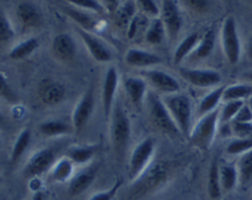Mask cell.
Instances as JSON below:
<instances>
[{
    "instance_id": "cell-1",
    "label": "cell",
    "mask_w": 252,
    "mask_h": 200,
    "mask_svg": "<svg viewBox=\"0 0 252 200\" xmlns=\"http://www.w3.org/2000/svg\"><path fill=\"white\" fill-rule=\"evenodd\" d=\"M165 106L169 110L170 115L174 119L175 123L179 127L181 135L189 136L191 135L192 131V116H193V110H192V101L186 94L174 93L166 94L162 98Z\"/></svg>"
},
{
    "instance_id": "cell-2",
    "label": "cell",
    "mask_w": 252,
    "mask_h": 200,
    "mask_svg": "<svg viewBox=\"0 0 252 200\" xmlns=\"http://www.w3.org/2000/svg\"><path fill=\"white\" fill-rule=\"evenodd\" d=\"M219 114L220 111L217 109L207 115H203L199 119L198 122L192 127L189 140L196 147L201 150H208L211 147L216 135L218 133Z\"/></svg>"
},
{
    "instance_id": "cell-3",
    "label": "cell",
    "mask_w": 252,
    "mask_h": 200,
    "mask_svg": "<svg viewBox=\"0 0 252 200\" xmlns=\"http://www.w3.org/2000/svg\"><path fill=\"white\" fill-rule=\"evenodd\" d=\"M221 44L226 59L230 64H236L241 57V41L238 25L233 16H228L221 26Z\"/></svg>"
},
{
    "instance_id": "cell-4",
    "label": "cell",
    "mask_w": 252,
    "mask_h": 200,
    "mask_svg": "<svg viewBox=\"0 0 252 200\" xmlns=\"http://www.w3.org/2000/svg\"><path fill=\"white\" fill-rule=\"evenodd\" d=\"M148 104H149L150 116H152L155 125L161 128L164 132L169 133V135H179V127L175 123L172 116L170 115L162 99L158 98L154 94H150L148 96Z\"/></svg>"
},
{
    "instance_id": "cell-5",
    "label": "cell",
    "mask_w": 252,
    "mask_h": 200,
    "mask_svg": "<svg viewBox=\"0 0 252 200\" xmlns=\"http://www.w3.org/2000/svg\"><path fill=\"white\" fill-rule=\"evenodd\" d=\"M155 143L152 138L143 140L137 147L133 150L129 160V174L132 179H137L145 170L148 164L154 156Z\"/></svg>"
},
{
    "instance_id": "cell-6",
    "label": "cell",
    "mask_w": 252,
    "mask_h": 200,
    "mask_svg": "<svg viewBox=\"0 0 252 200\" xmlns=\"http://www.w3.org/2000/svg\"><path fill=\"white\" fill-rule=\"evenodd\" d=\"M130 120L127 114L121 108H117L112 115L111 121V138H112L113 146L117 151L125 150L130 138Z\"/></svg>"
},
{
    "instance_id": "cell-7",
    "label": "cell",
    "mask_w": 252,
    "mask_h": 200,
    "mask_svg": "<svg viewBox=\"0 0 252 200\" xmlns=\"http://www.w3.org/2000/svg\"><path fill=\"white\" fill-rule=\"evenodd\" d=\"M160 19L164 22L166 35L170 40L176 39L184 25L181 10L176 0H162L160 7Z\"/></svg>"
},
{
    "instance_id": "cell-8",
    "label": "cell",
    "mask_w": 252,
    "mask_h": 200,
    "mask_svg": "<svg viewBox=\"0 0 252 200\" xmlns=\"http://www.w3.org/2000/svg\"><path fill=\"white\" fill-rule=\"evenodd\" d=\"M56 163V152L52 148H41L34 152L25 165L24 174L29 178L39 177Z\"/></svg>"
},
{
    "instance_id": "cell-9",
    "label": "cell",
    "mask_w": 252,
    "mask_h": 200,
    "mask_svg": "<svg viewBox=\"0 0 252 200\" xmlns=\"http://www.w3.org/2000/svg\"><path fill=\"white\" fill-rule=\"evenodd\" d=\"M180 74L185 80L198 88H209L214 86L221 81L220 72L216 69L204 68H182Z\"/></svg>"
},
{
    "instance_id": "cell-10",
    "label": "cell",
    "mask_w": 252,
    "mask_h": 200,
    "mask_svg": "<svg viewBox=\"0 0 252 200\" xmlns=\"http://www.w3.org/2000/svg\"><path fill=\"white\" fill-rule=\"evenodd\" d=\"M78 34L80 36L81 41L86 46V48L90 52L91 57L95 61L105 63V62H110L112 59V52H111V49L98 37H96L95 35H93L89 31H85L83 29H78Z\"/></svg>"
},
{
    "instance_id": "cell-11",
    "label": "cell",
    "mask_w": 252,
    "mask_h": 200,
    "mask_svg": "<svg viewBox=\"0 0 252 200\" xmlns=\"http://www.w3.org/2000/svg\"><path fill=\"white\" fill-rule=\"evenodd\" d=\"M145 77L150 81V84H153V86L165 94L180 93L181 90V85L177 79L167 72L160 71V69H150L145 72Z\"/></svg>"
},
{
    "instance_id": "cell-12",
    "label": "cell",
    "mask_w": 252,
    "mask_h": 200,
    "mask_svg": "<svg viewBox=\"0 0 252 200\" xmlns=\"http://www.w3.org/2000/svg\"><path fill=\"white\" fill-rule=\"evenodd\" d=\"M38 94L41 100L46 105L53 106L58 105L65 99L66 89L59 81H54L52 79H44L38 86Z\"/></svg>"
},
{
    "instance_id": "cell-13",
    "label": "cell",
    "mask_w": 252,
    "mask_h": 200,
    "mask_svg": "<svg viewBox=\"0 0 252 200\" xmlns=\"http://www.w3.org/2000/svg\"><path fill=\"white\" fill-rule=\"evenodd\" d=\"M94 111V95L91 90H88L80 100L76 103L75 108H74L73 115H71V122L75 130H81L85 127L86 123L90 120L91 115Z\"/></svg>"
},
{
    "instance_id": "cell-14",
    "label": "cell",
    "mask_w": 252,
    "mask_h": 200,
    "mask_svg": "<svg viewBox=\"0 0 252 200\" xmlns=\"http://www.w3.org/2000/svg\"><path fill=\"white\" fill-rule=\"evenodd\" d=\"M117 86L118 72L115 67H110V68L107 69V72H106L102 84V106L106 118L110 115L111 110H112V104L113 101H115Z\"/></svg>"
},
{
    "instance_id": "cell-15",
    "label": "cell",
    "mask_w": 252,
    "mask_h": 200,
    "mask_svg": "<svg viewBox=\"0 0 252 200\" xmlns=\"http://www.w3.org/2000/svg\"><path fill=\"white\" fill-rule=\"evenodd\" d=\"M54 56L64 62H70L76 54V43L69 34H58L52 43Z\"/></svg>"
},
{
    "instance_id": "cell-16",
    "label": "cell",
    "mask_w": 252,
    "mask_h": 200,
    "mask_svg": "<svg viewBox=\"0 0 252 200\" xmlns=\"http://www.w3.org/2000/svg\"><path fill=\"white\" fill-rule=\"evenodd\" d=\"M127 64L138 68H147L161 63V57L140 48H129L125 57Z\"/></svg>"
},
{
    "instance_id": "cell-17",
    "label": "cell",
    "mask_w": 252,
    "mask_h": 200,
    "mask_svg": "<svg viewBox=\"0 0 252 200\" xmlns=\"http://www.w3.org/2000/svg\"><path fill=\"white\" fill-rule=\"evenodd\" d=\"M17 19L27 29L37 27L42 24V12L38 7L30 1L20 2L16 7Z\"/></svg>"
},
{
    "instance_id": "cell-18",
    "label": "cell",
    "mask_w": 252,
    "mask_h": 200,
    "mask_svg": "<svg viewBox=\"0 0 252 200\" xmlns=\"http://www.w3.org/2000/svg\"><path fill=\"white\" fill-rule=\"evenodd\" d=\"M126 91L130 101L135 105H140L147 95V81L139 77H128L123 81Z\"/></svg>"
},
{
    "instance_id": "cell-19",
    "label": "cell",
    "mask_w": 252,
    "mask_h": 200,
    "mask_svg": "<svg viewBox=\"0 0 252 200\" xmlns=\"http://www.w3.org/2000/svg\"><path fill=\"white\" fill-rule=\"evenodd\" d=\"M95 169H86L80 172L79 174L74 175L70 179V183H69V193H70L73 197L83 194V193L93 184V182L95 180Z\"/></svg>"
},
{
    "instance_id": "cell-20",
    "label": "cell",
    "mask_w": 252,
    "mask_h": 200,
    "mask_svg": "<svg viewBox=\"0 0 252 200\" xmlns=\"http://www.w3.org/2000/svg\"><path fill=\"white\" fill-rule=\"evenodd\" d=\"M201 37L202 35L199 34V32H193V34L189 35L186 39L182 40L174 52V58H172L174 59V63L180 64L182 61H185L189 54H192V52L194 51V48H196L197 44H198Z\"/></svg>"
},
{
    "instance_id": "cell-21",
    "label": "cell",
    "mask_w": 252,
    "mask_h": 200,
    "mask_svg": "<svg viewBox=\"0 0 252 200\" xmlns=\"http://www.w3.org/2000/svg\"><path fill=\"white\" fill-rule=\"evenodd\" d=\"M64 12L79 25V29L91 32L97 27V20L93 15L85 12V10L76 9V7H64Z\"/></svg>"
},
{
    "instance_id": "cell-22",
    "label": "cell",
    "mask_w": 252,
    "mask_h": 200,
    "mask_svg": "<svg viewBox=\"0 0 252 200\" xmlns=\"http://www.w3.org/2000/svg\"><path fill=\"white\" fill-rule=\"evenodd\" d=\"M74 162L69 157H63L57 160L52 167V178L54 182L65 183L73 178Z\"/></svg>"
},
{
    "instance_id": "cell-23",
    "label": "cell",
    "mask_w": 252,
    "mask_h": 200,
    "mask_svg": "<svg viewBox=\"0 0 252 200\" xmlns=\"http://www.w3.org/2000/svg\"><path fill=\"white\" fill-rule=\"evenodd\" d=\"M214 46H216V34L212 29H209L208 31L204 32L202 35L201 40H199L198 44L194 48V51L192 52V58L193 59H204L207 57L211 56V53L213 52Z\"/></svg>"
},
{
    "instance_id": "cell-24",
    "label": "cell",
    "mask_w": 252,
    "mask_h": 200,
    "mask_svg": "<svg viewBox=\"0 0 252 200\" xmlns=\"http://www.w3.org/2000/svg\"><path fill=\"white\" fill-rule=\"evenodd\" d=\"M221 183H220V167L217 158H214L209 168L208 174V194L212 200H219L221 197Z\"/></svg>"
},
{
    "instance_id": "cell-25",
    "label": "cell",
    "mask_w": 252,
    "mask_h": 200,
    "mask_svg": "<svg viewBox=\"0 0 252 200\" xmlns=\"http://www.w3.org/2000/svg\"><path fill=\"white\" fill-rule=\"evenodd\" d=\"M225 90V86H218V88L214 89L213 91H211L209 94H207L203 99L201 100L198 105V114L201 116L207 115V114L212 113V111L217 110L219 103L223 100V94Z\"/></svg>"
},
{
    "instance_id": "cell-26",
    "label": "cell",
    "mask_w": 252,
    "mask_h": 200,
    "mask_svg": "<svg viewBox=\"0 0 252 200\" xmlns=\"http://www.w3.org/2000/svg\"><path fill=\"white\" fill-rule=\"evenodd\" d=\"M220 183L223 192H231L239 183L238 167L233 164H224L220 167Z\"/></svg>"
},
{
    "instance_id": "cell-27",
    "label": "cell",
    "mask_w": 252,
    "mask_h": 200,
    "mask_svg": "<svg viewBox=\"0 0 252 200\" xmlns=\"http://www.w3.org/2000/svg\"><path fill=\"white\" fill-rule=\"evenodd\" d=\"M252 96V84H234L225 86L223 94L224 101L245 100Z\"/></svg>"
},
{
    "instance_id": "cell-28",
    "label": "cell",
    "mask_w": 252,
    "mask_h": 200,
    "mask_svg": "<svg viewBox=\"0 0 252 200\" xmlns=\"http://www.w3.org/2000/svg\"><path fill=\"white\" fill-rule=\"evenodd\" d=\"M39 46L38 40L31 37V39H27L25 41L17 43L14 48L10 51L9 56L12 59H24L27 58L29 56H31Z\"/></svg>"
},
{
    "instance_id": "cell-29",
    "label": "cell",
    "mask_w": 252,
    "mask_h": 200,
    "mask_svg": "<svg viewBox=\"0 0 252 200\" xmlns=\"http://www.w3.org/2000/svg\"><path fill=\"white\" fill-rule=\"evenodd\" d=\"M165 36H166V29H165L162 20L160 17L153 19L145 32L147 42H149L150 44H160L165 40Z\"/></svg>"
},
{
    "instance_id": "cell-30",
    "label": "cell",
    "mask_w": 252,
    "mask_h": 200,
    "mask_svg": "<svg viewBox=\"0 0 252 200\" xmlns=\"http://www.w3.org/2000/svg\"><path fill=\"white\" fill-rule=\"evenodd\" d=\"M137 15V7L132 0L125 1L116 11V22L121 27H128Z\"/></svg>"
},
{
    "instance_id": "cell-31",
    "label": "cell",
    "mask_w": 252,
    "mask_h": 200,
    "mask_svg": "<svg viewBox=\"0 0 252 200\" xmlns=\"http://www.w3.org/2000/svg\"><path fill=\"white\" fill-rule=\"evenodd\" d=\"M39 131L46 137H58V136L66 135L69 132V127L64 121L47 120L41 123Z\"/></svg>"
},
{
    "instance_id": "cell-32",
    "label": "cell",
    "mask_w": 252,
    "mask_h": 200,
    "mask_svg": "<svg viewBox=\"0 0 252 200\" xmlns=\"http://www.w3.org/2000/svg\"><path fill=\"white\" fill-rule=\"evenodd\" d=\"M30 143H31V131L29 128H25L22 130L21 132L19 133L17 136L16 141H15L14 146H12V151H11V162H16L21 158V156L26 152V150L29 148Z\"/></svg>"
},
{
    "instance_id": "cell-33",
    "label": "cell",
    "mask_w": 252,
    "mask_h": 200,
    "mask_svg": "<svg viewBox=\"0 0 252 200\" xmlns=\"http://www.w3.org/2000/svg\"><path fill=\"white\" fill-rule=\"evenodd\" d=\"M95 156L94 146H75L68 151V157L74 162V164H84L93 160Z\"/></svg>"
},
{
    "instance_id": "cell-34",
    "label": "cell",
    "mask_w": 252,
    "mask_h": 200,
    "mask_svg": "<svg viewBox=\"0 0 252 200\" xmlns=\"http://www.w3.org/2000/svg\"><path fill=\"white\" fill-rule=\"evenodd\" d=\"M239 182L241 185H248L252 182V150L241 156L238 164Z\"/></svg>"
},
{
    "instance_id": "cell-35",
    "label": "cell",
    "mask_w": 252,
    "mask_h": 200,
    "mask_svg": "<svg viewBox=\"0 0 252 200\" xmlns=\"http://www.w3.org/2000/svg\"><path fill=\"white\" fill-rule=\"evenodd\" d=\"M244 100H231L225 101V105L219 114V122H231L238 115L240 109L244 106Z\"/></svg>"
},
{
    "instance_id": "cell-36",
    "label": "cell",
    "mask_w": 252,
    "mask_h": 200,
    "mask_svg": "<svg viewBox=\"0 0 252 200\" xmlns=\"http://www.w3.org/2000/svg\"><path fill=\"white\" fill-rule=\"evenodd\" d=\"M252 150V137L235 138L226 146V152L229 155H244Z\"/></svg>"
},
{
    "instance_id": "cell-37",
    "label": "cell",
    "mask_w": 252,
    "mask_h": 200,
    "mask_svg": "<svg viewBox=\"0 0 252 200\" xmlns=\"http://www.w3.org/2000/svg\"><path fill=\"white\" fill-rule=\"evenodd\" d=\"M66 1L78 9L85 10V11H93L97 12V14H103L106 11L103 4L98 2L97 0H66Z\"/></svg>"
},
{
    "instance_id": "cell-38",
    "label": "cell",
    "mask_w": 252,
    "mask_h": 200,
    "mask_svg": "<svg viewBox=\"0 0 252 200\" xmlns=\"http://www.w3.org/2000/svg\"><path fill=\"white\" fill-rule=\"evenodd\" d=\"M14 27H12L9 17L4 12H0V43L11 41L14 39Z\"/></svg>"
},
{
    "instance_id": "cell-39",
    "label": "cell",
    "mask_w": 252,
    "mask_h": 200,
    "mask_svg": "<svg viewBox=\"0 0 252 200\" xmlns=\"http://www.w3.org/2000/svg\"><path fill=\"white\" fill-rule=\"evenodd\" d=\"M231 128H233V135L236 136V138L252 137V122H239L233 120Z\"/></svg>"
},
{
    "instance_id": "cell-40",
    "label": "cell",
    "mask_w": 252,
    "mask_h": 200,
    "mask_svg": "<svg viewBox=\"0 0 252 200\" xmlns=\"http://www.w3.org/2000/svg\"><path fill=\"white\" fill-rule=\"evenodd\" d=\"M137 4L148 16L153 17V19L160 17V9L154 0H137Z\"/></svg>"
},
{
    "instance_id": "cell-41",
    "label": "cell",
    "mask_w": 252,
    "mask_h": 200,
    "mask_svg": "<svg viewBox=\"0 0 252 200\" xmlns=\"http://www.w3.org/2000/svg\"><path fill=\"white\" fill-rule=\"evenodd\" d=\"M185 4L194 14H204L211 7V0H185Z\"/></svg>"
},
{
    "instance_id": "cell-42",
    "label": "cell",
    "mask_w": 252,
    "mask_h": 200,
    "mask_svg": "<svg viewBox=\"0 0 252 200\" xmlns=\"http://www.w3.org/2000/svg\"><path fill=\"white\" fill-rule=\"evenodd\" d=\"M121 184H122V180H118V182L115 183V185L111 189L106 190V192L96 193V194H94L90 198V200H113V198L117 194L118 189H120Z\"/></svg>"
},
{
    "instance_id": "cell-43",
    "label": "cell",
    "mask_w": 252,
    "mask_h": 200,
    "mask_svg": "<svg viewBox=\"0 0 252 200\" xmlns=\"http://www.w3.org/2000/svg\"><path fill=\"white\" fill-rule=\"evenodd\" d=\"M0 96L10 101H14L16 99V95L12 91L11 86L9 85V83H7L6 79L1 73H0Z\"/></svg>"
},
{
    "instance_id": "cell-44",
    "label": "cell",
    "mask_w": 252,
    "mask_h": 200,
    "mask_svg": "<svg viewBox=\"0 0 252 200\" xmlns=\"http://www.w3.org/2000/svg\"><path fill=\"white\" fill-rule=\"evenodd\" d=\"M234 120L239 122H252V109L249 106V104H244Z\"/></svg>"
},
{
    "instance_id": "cell-45",
    "label": "cell",
    "mask_w": 252,
    "mask_h": 200,
    "mask_svg": "<svg viewBox=\"0 0 252 200\" xmlns=\"http://www.w3.org/2000/svg\"><path fill=\"white\" fill-rule=\"evenodd\" d=\"M103 6L110 12H116L118 7L123 4V0H102Z\"/></svg>"
},
{
    "instance_id": "cell-46",
    "label": "cell",
    "mask_w": 252,
    "mask_h": 200,
    "mask_svg": "<svg viewBox=\"0 0 252 200\" xmlns=\"http://www.w3.org/2000/svg\"><path fill=\"white\" fill-rule=\"evenodd\" d=\"M218 133H220L221 137H229V136L233 135L231 122H219Z\"/></svg>"
},
{
    "instance_id": "cell-47",
    "label": "cell",
    "mask_w": 252,
    "mask_h": 200,
    "mask_svg": "<svg viewBox=\"0 0 252 200\" xmlns=\"http://www.w3.org/2000/svg\"><path fill=\"white\" fill-rule=\"evenodd\" d=\"M32 200H44V195L42 192H36L32 197Z\"/></svg>"
},
{
    "instance_id": "cell-48",
    "label": "cell",
    "mask_w": 252,
    "mask_h": 200,
    "mask_svg": "<svg viewBox=\"0 0 252 200\" xmlns=\"http://www.w3.org/2000/svg\"><path fill=\"white\" fill-rule=\"evenodd\" d=\"M248 54L249 57L252 59V37L250 39V41H249V47H248Z\"/></svg>"
},
{
    "instance_id": "cell-49",
    "label": "cell",
    "mask_w": 252,
    "mask_h": 200,
    "mask_svg": "<svg viewBox=\"0 0 252 200\" xmlns=\"http://www.w3.org/2000/svg\"><path fill=\"white\" fill-rule=\"evenodd\" d=\"M244 78H246V79H248V80H250L251 83H252V71L246 72V73L244 74Z\"/></svg>"
},
{
    "instance_id": "cell-50",
    "label": "cell",
    "mask_w": 252,
    "mask_h": 200,
    "mask_svg": "<svg viewBox=\"0 0 252 200\" xmlns=\"http://www.w3.org/2000/svg\"><path fill=\"white\" fill-rule=\"evenodd\" d=\"M2 120H4V116H2V113L0 111V123L2 122Z\"/></svg>"
},
{
    "instance_id": "cell-51",
    "label": "cell",
    "mask_w": 252,
    "mask_h": 200,
    "mask_svg": "<svg viewBox=\"0 0 252 200\" xmlns=\"http://www.w3.org/2000/svg\"><path fill=\"white\" fill-rule=\"evenodd\" d=\"M249 106H250V108L252 109V96L250 99H249Z\"/></svg>"
},
{
    "instance_id": "cell-52",
    "label": "cell",
    "mask_w": 252,
    "mask_h": 200,
    "mask_svg": "<svg viewBox=\"0 0 252 200\" xmlns=\"http://www.w3.org/2000/svg\"><path fill=\"white\" fill-rule=\"evenodd\" d=\"M1 180H2V178H1V177H0V183H1Z\"/></svg>"
},
{
    "instance_id": "cell-53",
    "label": "cell",
    "mask_w": 252,
    "mask_h": 200,
    "mask_svg": "<svg viewBox=\"0 0 252 200\" xmlns=\"http://www.w3.org/2000/svg\"><path fill=\"white\" fill-rule=\"evenodd\" d=\"M251 4H252V0H251Z\"/></svg>"
}]
</instances>
